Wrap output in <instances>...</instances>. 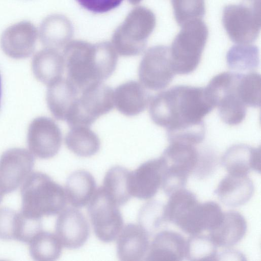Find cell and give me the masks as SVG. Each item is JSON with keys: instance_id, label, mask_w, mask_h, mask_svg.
I'll list each match as a JSON object with an SVG mask.
<instances>
[{"instance_id": "cell-4", "label": "cell", "mask_w": 261, "mask_h": 261, "mask_svg": "<svg viewBox=\"0 0 261 261\" xmlns=\"http://www.w3.org/2000/svg\"><path fill=\"white\" fill-rule=\"evenodd\" d=\"M240 73L223 72L214 76L205 88L214 108L218 110L221 119L229 125H236L244 120L247 106L238 89Z\"/></svg>"}, {"instance_id": "cell-28", "label": "cell", "mask_w": 261, "mask_h": 261, "mask_svg": "<svg viewBox=\"0 0 261 261\" xmlns=\"http://www.w3.org/2000/svg\"><path fill=\"white\" fill-rule=\"evenodd\" d=\"M260 74L256 72L252 71L240 74L238 89L241 98L247 107H260Z\"/></svg>"}, {"instance_id": "cell-20", "label": "cell", "mask_w": 261, "mask_h": 261, "mask_svg": "<svg viewBox=\"0 0 261 261\" xmlns=\"http://www.w3.org/2000/svg\"><path fill=\"white\" fill-rule=\"evenodd\" d=\"M222 163L230 174L247 175L249 171H260V148L245 144L232 145L222 157Z\"/></svg>"}, {"instance_id": "cell-27", "label": "cell", "mask_w": 261, "mask_h": 261, "mask_svg": "<svg viewBox=\"0 0 261 261\" xmlns=\"http://www.w3.org/2000/svg\"><path fill=\"white\" fill-rule=\"evenodd\" d=\"M217 247L209 236L193 235L187 240L186 257L194 261L218 260Z\"/></svg>"}, {"instance_id": "cell-7", "label": "cell", "mask_w": 261, "mask_h": 261, "mask_svg": "<svg viewBox=\"0 0 261 261\" xmlns=\"http://www.w3.org/2000/svg\"><path fill=\"white\" fill-rule=\"evenodd\" d=\"M88 213L96 237L101 242L115 240L123 227L119 206L100 187L88 205Z\"/></svg>"}, {"instance_id": "cell-15", "label": "cell", "mask_w": 261, "mask_h": 261, "mask_svg": "<svg viewBox=\"0 0 261 261\" xmlns=\"http://www.w3.org/2000/svg\"><path fill=\"white\" fill-rule=\"evenodd\" d=\"M187 240L180 233L163 230L153 238L149 244L145 260L179 261L186 256Z\"/></svg>"}, {"instance_id": "cell-33", "label": "cell", "mask_w": 261, "mask_h": 261, "mask_svg": "<svg viewBox=\"0 0 261 261\" xmlns=\"http://www.w3.org/2000/svg\"><path fill=\"white\" fill-rule=\"evenodd\" d=\"M248 1L253 2V1H257V0H248Z\"/></svg>"}, {"instance_id": "cell-2", "label": "cell", "mask_w": 261, "mask_h": 261, "mask_svg": "<svg viewBox=\"0 0 261 261\" xmlns=\"http://www.w3.org/2000/svg\"><path fill=\"white\" fill-rule=\"evenodd\" d=\"M68 79L81 91L89 85L109 78L115 71L116 54L108 44L92 46L77 42L64 51Z\"/></svg>"}, {"instance_id": "cell-25", "label": "cell", "mask_w": 261, "mask_h": 261, "mask_svg": "<svg viewBox=\"0 0 261 261\" xmlns=\"http://www.w3.org/2000/svg\"><path fill=\"white\" fill-rule=\"evenodd\" d=\"M130 171L116 165L106 173L101 187L119 206L126 203L132 197L130 188Z\"/></svg>"}, {"instance_id": "cell-21", "label": "cell", "mask_w": 261, "mask_h": 261, "mask_svg": "<svg viewBox=\"0 0 261 261\" xmlns=\"http://www.w3.org/2000/svg\"><path fill=\"white\" fill-rule=\"evenodd\" d=\"M247 228L243 216L238 212L230 211L223 213L220 223L209 231V236L217 247L229 248L244 238Z\"/></svg>"}, {"instance_id": "cell-14", "label": "cell", "mask_w": 261, "mask_h": 261, "mask_svg": "<svg viewBox=\"0 0 261 261\" xmlns=\"http://www.w3.org/2000/svg\"><path fill=\"white\" fill-rule=\"evenodd\" d=\"M117 256L121 261H139L146 257L149 233L139 223L123 226L116 239Z\"/></svg>"}, {"instance_id": "cell-24", "label": "cell", "mask_w": 261, "mask_h": 261, "mask_svg": "<svg viewBox=\"0 0 261 261\" xmlns=\"http://www.w3.org/2000/svg\"><path fill=\"white\" fill-rule=\"evenodd\" d=\"M67 148L75 155L88 158L96 154L100 147L97 135L89 126L70 127L65 138Z\"/></svg>"}, {"instance_id": "cell-3", "label": "cell", "mask_w": 261, "mask_h": 261, "mask_svg": "<svg viewBox=\"0 0 261 261\" xmlns=\"http://www.w3.org/2000/svg\"><path fill=\"white\" fill-rule=\"evenodd\" d=\"M208 36L206 24L201 19L190 21L182 26L170 48L175 74H188L198 66Z\"/></svg>"}, {"instance_id": "cell-30", "label": "cell", "mask_w": 261, "mask_h": 261, "mask_svg": "<svg viewBox=\"0 0 261 261\" xmlns=\"http://www.w3.org/2000/svg\"><path fill=\"white\" fill-rule=\"evenodd\" d=\"M164 206L158 201H150L144 204L139 212V224L149 233L166 222Z\"/></svg>"}, {"instance_id": "cell-19", "label": "cell", "mask_w": 261, "mask_h": 261, "mask_svg": "<svg viewBox=\"0 0 261 261\" xmlns=\"http://www.w3.org/2000/svg\"><path fill=\"white\" fill-rule=\"evenodd\" d=\"M80 93L68 79L61 77L48 85L46 102L54 117L59 120H66Z\"/></svg>"}, {"instance_id": "cell-16", "label": "cell", "mask_w": 261, "mask_h": 261, "mask_svg": "<svg viewBox=\"0 0 261 261\" xmlns=\"http://www.w3.org/2000/svg\"><path fill=\"white\" fill-rule=\"evenodd\" d=\"M36 39L34 25L22 22L11 26L3 34L1 45L8 56L21 59L29 56L33 51Z\"/></svg>"}, {"instance_id": "cell-9", "label": "cell", "mask_w": 261, "mask_h": 261, "mask_svg": "<svg viewBox=\"0 0 261 261\" xmlns=\"http://www.w3.org/2000/svg\"><path fill=\"white\" fill-rule=\"evenodd\" d=\"M175 74L170 48L165 45H157L149 48L138 68L140 83L146 89L152 91L166 88Z\"/></svg>"}, {"instance_id": "cell-31", "label": "cell", "mask_w": 261, "mask_h": 261, "mask_svg": "<svg viewBox=\"0 0 261 261\" xmlns=\"http://www.w3.org/2000/svg\"><path fill=\"white\" fill-rule=\"evenodd\" d=\"M85 9L95 13H104L118 7L123 0H76Z\"/></svg>"}, {"instance_id": "cell-5", "label": "cell", "mask_w": 261, "mask_h": 261, "mask_svg": "<svg viewBox=\"0 0 261 261\" xmlns=\"http://www.w3.org/2000/svg\"><path fill=\"white\" fill-rule=\"evenodd\" d=\"M80 94L66 120L70 127L90 126L113 109L114 91L102 82L89 85Z\"/></svg>"}, {"instance_id": "cell-18", "label": "cell", "mask_w": 261, "mask_h": 261, "mask_svg": "<svg viewBox=\"0 0 261 261\" xmlns=\"http://www.w3.org/2000/svg\"><path fill=\"white\" fill-rule=\"evenodd\" d=\"M254 191L253 181L247 175L229 173L220 181L215 193L225 205L237 207L247 203Z\"/></svg>"}, {"instance_id": "cell-12", "label": "cell", "mask_w": 261, "mask_h": 261, "mask_svg": "<svg viewBox=\"0 0 261 261\" xmlns=\"http://www.w3.org/2000/svg\"><path fill=\"white\" fill-rule=\"evenodd\" d=\"M162 157L147 161L130 171V188L132 197L148 200L161 188L165 171Z\"/></svg>"}, {"instance_id": "cell-32", "label": "cell", "mask_w": 261, "mask_h": 261, "mask_svg": "<svg viewBox=\"0 0 261 261\" xmlns=\"http://www.w3.org/2000/svg\"><path fill=\"white\" fill-rule=\"evenodd\" d=\"M1 77H0V98H1Z\"/></svg>"}, {"instance_id": "cell-23", "label": "cell", "mask_w": 261, "mask_h": 261, "mask_svg": "<svg viewBox=\"0 0 261 261\" xmlns=\"http://www.w3.org/2000/svg\"><path fill=\"white\" fill-rule=\"evenodd\" d=\"M32 67L36 79L48 86L62 77L65 62L57 51L45 49L35 55Z\"/></svg>"}, {"instance_id": "cell-6", "label": "cell", "mask_w": 261, "mask_h": 261, "mask_svg": "<svg viewBox=\"0 0 261 261\" xmlns=\"http://www.w3.org/2000/svg\"><path fill=\"white\" fill-rule=\"evenodd\" d=\"M260 8V0L249 5L230 4L224 7L222 23L232 41L251 44L257 38L261 26Z\"/></svg>"}, {"instance_id": "cell-26", "label": "cell", "mask_w": 261, "mask_h": 261, "mask_svg": "<svg viewBox=\"0 0 261 261\" xmlns=\"http://www.w3.org/2000/svg\"><path fill=\"white\" fill-rule=\"evenodd\" d=\"M226 61L228 67L236 72H252L259 63L258 48L251 44L235 45L228 51Z\"/></svg>"}, {"instance_id": "cell-29", "label": "cell", "mask_w": 261, "mask_h": 261, "mask_svg": "<svg viewBox=\"0 0 261 261\" xmlns=\"http://www.w3.org/2000/svg\"><path fill=\"white\" fill-rule=\"evenodd\" d=\"M172 6L175 19L181 27L201 19L205 13V0H172Z\"/></svg>"}, {"instance_id": "cell-13", "label": "cell", "mask_w": 261, "mask_h": 261, "mask_svg": "<svg viewBox=\"0 0 261 261\" xmlns=\"http://www.w3.org/2000/svg\"><path fill=\"white\" fill-rule=\"evenodd\" d=\"M195 145L171 141L161 155L165 164V173L187 181L197 167L199 152Z\"/></svg>"}, {"instance_id": "cell-17", "label": "cell", "mask_w": 261, "mask_h": 261, "mask_svg": "<svg viewBox=\"0 0 261 261\" xmlns=\"http://www.w3.org/2000/svg\"><path fill=\"white\" fill-rule=\"evenodd\" d=\"M143 85L134 80L118 86L114 91V104L122 115L132 117L143 112L149 104L150 96Z\"/></svg>"}, {"instance_id": "cell-10", "label": "cell", "mask_w": 261, "mask_h": 261, "mask_svg": "<svg viewBox=\"0 0 261 261\" xmlns=\"http://www.w3.org/2000/svg\"><path fill=\"white\" fill-rule=\"evenodd\" d=\"M31 149L41 158L56 155L61 146L62 136L57 124L51 118L40 117L30 124L28 134Z\"/></svg>"}, {"instance_id": "cell-1", "label": "cell", "mask_w": 261, "mask_h": 261, "mask_svg": "<svg viewBox=\"0 0 261 261\" xmlns=\"http://www.w3.org/2000/svg\"><path fill=\"white\" fill-rule=\"evenodd\" d=\"M149 113L167 130L169 142L197 145L205 137L203 119L214 108L205 88L178 85L150 97Z\"/></svg>"}, {"instance_id": "cell-11", "label": "cell", "mask_w": 261, "mask_h": 261, "mask_svg": "<svg viewBox=\"0 0 261 261\" xmlns=\"http://www.w3.org/2000/svg\"><path fill=\"white\" fill-rule=\"evenodd\" d=\"M56 235L63 246L70 249L80 248L90 235V226L84 214L77 208H65L56 224Z\"/></svg>"}, {"instance_id": "cell-22", "label": "cell", "mask_w": 261, "mask_h": 261, "mask_svg": "<svg viewBox=\"0 0 261 261\" xmlns=\"http://www.w3.org/2000/svg\"><path fill=\"white\" fill-rule=\"evenodd\" d=\"M64 190L67 201L72 207L79 208L85 206L97 190L95 178L86 170H77L68 177Z\"/></svg>"}, {"instance_id": "cell-8", "label": "cell", "mask_w": 261, "mask_h": 261, "mask_svg": "<svg viewBox=\"0 0 261 261\" xmlns=\"http://www.w3.org/2000/svg\"><path fill=\"white\" fill-rule=\"evenodd\" d=\"M223 216L218 203L213 201L201 203L195 196L179 207L172 223L185 233L193 236L213 229L220 223Z\"/></svg>"}]
</instances>
